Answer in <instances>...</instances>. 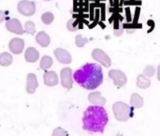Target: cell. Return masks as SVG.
<instances>
[{
	"instance_id": "obj_1",
	"label": "cell",
	"mask_w": 160,
	"mask_h": 136,
	"mask_svg": "<svg viewBox=\"0 0 160 136\" xmlns=\"http://www.w3.org/2000/svg\"><path fill=\"white\" fill-rule=\"evenodd\" d=\"M73 79L82 87L94 90L102 84L103 71L98 64L86 63L74 72Z\"/></svg>"
},
{
	"instance_id": "obj_26",
	"label": "cell",
	"mask_w": 160,
	"mask_h": 136,
	"mask_svg": "<svg viewBox=\"0 0 160 136\" xmlns=\"http://www.w3.org/2000/svg\"><path fill=\"white\" fill-rule=\"evenodd\" d=\"M123 30H124V26L121 24L119 28H117V29H114V32H113V33H114V35H115V36H117V37H120V36L123 34Z\"/></svg>"
},
{
	"instance_id": "obj_3",
	"label": "cell",
	"mask_w": 160,
	"mask_h": 136,
	"mask_svg": "<svg viewBox=\"0 0 160 136\" xmlns=\"http://www.w3.org/2000/svg\"><path fill=\"white\" fill-rule=\"evenodd\" d=\"M112 111L114 118L121 122L128 120L132 114V107L128 106L123 102H117L112 105Z\"/></svg>"
},
{
	"instance_id": "obj_23",
	"label": "cell",
	"mask_w": 160,
	"mask_h": 136,
	"mask_svg": "<svg viewBox=\"0 0 160 136\" xmlns=\"http://www.w3.org/2000/svg\"><path fill=\"white\" fill-rule=\"evenodd\" d=\"M156 73V68L152 65H148L143 70V75L145 77H152Z\"/></svg>"
},
{
	"instance_id": "obj_7",
	"label": "cell",
	"mask_w": 160,
	"mask_h": 136,
	"mask_svg": "<svg viewBox=\"0 0 160 136\" xmlns=\"http://www.w3.org/2000/svg\"><path fill=\"white\" fill-rule=\"evenodd\" d=\"M61 85L67 89H71L73 86V75L70 68H64L60 72Z\"/></svg>"
},
{
	"instance_id": "obj_16",
	"label": "cell",
	"mask_w": 160,
	"mask_h": 136,
	"mask_svg": "<svg viewBox=\"0 0 160 136\" xmlns=\"http://www.w3.org/2000/svg\"><path fill=\"white\" fill-rule=\"evenodd\" d=\"M130 105L132 108H142L143 106V99L138 93H133L130 97Z\"/></svg>"
},
{
	"instance_id": "obj_28",
	"label": "cell",
	"mask_w": 160,
	"mask_h": 136,
	"mask_svg": "<svg viewBox=\"0 0 160 136\" xmlns=\"http://www.w3.org/2000/svg\"><path fill=\"white\" fill-rule=\"evenodd\" d=\"M158 81H160V64L158 68Z\"/></svg>"
},
{
	"instance_id": "obj_22",
	"label": "cell",
	"mask_w": 160,
	"mask_h": 136,
	"mask_svg": "<svg viewBox=\"0 0 160 136\" xmlns=\"http://www.w3.org/2000/svg\"><path fill=\"white\" fill-rule=\"evenodd\" d=\"M88 41H89V39H86V38H83L82 35H77L76 38H75V43H76L77 47H79V48L83 47Z\"/></svg>"
},
{
	"instance_id": "obj_18",
	"label": "cell",
	"mask_w": 160,
	"mask_h": 136,
	"mask_svg": "<svg viewBox=\"0 0 160 136\" xmlns=\"http://www.w3.org/2000/svg\"><path fill=\"white\" fill-rule=\"evenodd\" d=\"M151 86V81L145 77L143 74H141L138 76L137 78V86L142 88V89H145V88H148L149 86Z\"/></svg>"
},
{
	"instance_id": "obj_29",
	"label": "cell",
	"mask_w": 160,
	"mask_h": 136,
	"mask_svg": "<svg viewBox=\"0 0 160 136\" xmlns=\"http://www.w3.org/2000/svg\"><path fill=\"white\" fill-rule=\"evenodd\" d=\"M115 136H124V135H123V134H121V133H117Z\"/></svg>"
},
{
	"instance_id": "obj_21",
	"label": "cell",
	"mask_w": 160,
	"mask_h": 136,
	"mask_svg": "<svg viewBox=\"0 0 160 136\" xmlns=\"http://www.w3.org/2000/svg\"><path fill=\"white\" fill-rule=\"evenodd\" d=\"M54 20V16L52 12L50 11H47V12H44L42 15H41V21L43 24H50L53 22Z\"/></svg>"
},
{
	"instance_id": "obj_20",
	"label": "cell",
	"mask_w": 160,
	"mask_h": 136,
	"mask_svg": "<svg viewBox=\"0 0 160 136\" xmlns=\"http://www.w3.org/2000/svg\"><path fill=\"white\" fill-rule=\"evenodd\" d=\"M24 33L32 35V36L36 34V25H35L34 22L28 21V22L25 23V24H24Z\"/></svg>"
},
{
	"instance_id": "obj_9",
	"label": "cell",
	"mask_w": 160,
	"mask_h": 136,
	"mask_svg": "<svg viewBox=\"0 0 160 136\" xmlns=\"http://www.w3.org/2000/svg\"><path fill=\"white\" fill-rule=\"evenodd\" d=\"M8 48L10 52L14 55H20L23 51L24 48V40L20 38L11 39L8 42Z\"/></svg>"
},
{
	"instance_id": "obj_4",
	"label": "cell",
	"mask_w": 160,
	"mask_h": 136,
	"mask_svg": "<svg viewBox=\"0 0 160 136\" xmlns=\"http://www.w3.org/2000/svg\"><path fill=\"white\" fill-rule=\"evenodd\" d=\"M17 9L19 13H21L23 16H33L37 10L36 3L34 1L29 0H22L18 3Z\"/></svg>"
},
{
	"instance_id": "obj_13",
	"label": "cell",
	"mask_w": 160,
	"mask_h": 136,
	"mask_svg": "<svg viewBox=\"0 0 160 136\" xmlns=\"http://www.w3.org/2000/svg\"><path fill=\"white\" fill-rule=\"evenodd\" d=\"M88 101L92 105L96 106H104L106 103V99L102 97L101 93L99 91H94L88 95Z\"/></svg>"
},
{
	"instance_id": "obj_14",
	"label": "cell",
	"mask_w": 160,
	"mask_h": 136,
	"mask_svg": "<svg viewBox=\"0 0 160 136\" xmlns=\"http://www.w3.org/2000/svg\"><path fill=\"white\" fill-rule=\"evenodd\" d=\"M24 58L28 63H35L39 58L38 51L34 47H28L24 53Z\"/></svg>"
},
{
	"instance_id": "obj_12",
	"label": "cell",
	"mask_w": 160,
	"mask_h": 136,
	"mask_svg": "<svg viewBox=\"0 0 160 136\" xmlns=\"http://www.w3.org/2000/svg\"><path fill=\"white\" fill-rule=\"evenodd\" d=\"M38 86V82L37 76L34 73H28L26 77V92L28 94H33L35 93Z\"/></svg>"
},
{
	"instance_id": "obj_11",
	"label": "cell",
	"mask_w": 160,
	"mask_h": 136,
	"mask_svg": "<svg viewBox=\"0 0 160 136\" xmlns=\"http://www.w3.org/2000/svg\"><path fill=\"white\" fill-rule=\"evenodd\" d=\"M58 75L53 71H47L43 74V82L47 86H55L58 84Z\"/></svg>"
},
{
	"instance_id": "obj_24",
	"label": "cell",
	"mask_w": 160,
	"mask_h": 136,
	"mask_svg": "<svg viewBox=\"0 0 160 136\" xmlns=\"http://www.w3.org/2000/svg\"><path fill=\"white\" fill-rule=\"evenodd\" d=\"M67 28L69 30V31H71V32H74V31H77L78 30V24H77V22H76V20L74 19V18H72V19H70L68 22V24H67Z\"/></svg>"
},
{
	"instance_id": "obj_6",
	"label": "cell",
	"mask_w": 160,
	"mask_h": 136,
	"mask_svg": "<svg viewBox=\"0 0 160 136\" xmlns=\"http://www.w3.org/2000/svg\"><path fill=\"white\" fill-rule=\"evenodd\" d=\"M92 57L96 61H98V63H100L101 65H103L106 68H109L112 65L111 57L101 49H95V50H93Z\"/></svg>"
},
{
	"instance_id": "obj_5",
	"label": "cell",
	"mask_w": 160,
	"mask_h": 136,
	"mask_svg": "<svg viewBox=\"0 0 160 136\" xmlns=\"http://www.w3.org/2000/svg\"><path fill=\"white\" fill-rule=\"evenodd\" d=\"M109 77L113 80V84L117 87H123L128 82L126 74L120 70H111L109 71Z\"/></svg>"
},
{
	"instance_id": "obj_25",
	"label": "cell",
	"mask_w": 160,
	"mask_h": 136,
	"mask_svg": "<svg viewBox=\"0 0 160 136\" xmlns=\"http://www.w3.org/2000/svg\"><path fill=\"white\" fill-rule=\"evenodd\" d=\"M68 132L66 130H64L63 128L61 127H58L56 129H54L52 131V136H68Z\"/></svg>"
},
{
	"instance_id": "obj_10",
	"label": "cell",
	"mask_w": 160,
	"mask_h": 136,
	"mask_svg": "<svg viewBox=\"0 0 160 136\" xmlns=\"http://www.w3.org/2000/svg\"><path fill=\"white\" fill-rule=\"evenodd\" d=\"M54 54V56L55 58L57 59L58 62L62 63V64H69L71 63V55L70 54L65 50V49H62V48H56L53 52Z\"/></svg>"
},
{
	"instance_id": "obj_30",
	"label": "cell",
	"mask_w": 160,
	"mask_h": 136,
	"mask_svg": "<svg viewBox=\"0 0 160 136\" xmlns=\"http://www.w3.org/2000/svg\"><path fill=\"white\" fill-rule=\"evenodd\" d=\"M43 1H52V0H43Z\"/></svg>"
},
{
	"instance_id": "obj_15",
	"label": "cell",
	"mask_w": 160,
	"mask_h": 136,
	"mask_svg": "<svg viewBox=\"0 0 160 136\" xmlns=\"http://www.w3.org/2000/svg\"><path fill=\"white\" fill-rule=\"evenodd\" d=\"M36 41L41 47H48L51 43V38L46 32L39 31L36 36Z\"/></svg>"
},
{
	"instance_id": "obj_17",
	"label": "cell",
	"mask_w": 160,
	"mask_h": 136,
	"mask_svg": "<svg viewBox=\"0 0 160 136\" xmlns=\"http://www.w3.org/2000/svg\"><path fill=\"white\" fill-rule=\"evenodd\" d=\"M12 61H13V57L10 54H8L7 52L0 54V66L8 67V66L11 65Z\"/></svg>"
},
{
	"instance_id": "obj_2",
	"label": "cell",
	"mask_w": 160,
	"mask_h": 136,
	"mask_svg": "<svg viewBox=\"0 0 160 136\" xmlns=\"http://www.w3.org/2000/svg\"><path fill=\"white\" fill-rule=\"evenodd\" d=\"M108 121L109 117L106 110L102 106L92 105L89 106L83 113L82 128L90 133H102L108 124Z\"/></svg>"
},
{
	"instance_id": "obj_8",
	"label": "cell",
	"mask_w": 160,
	"mask_h": 136,
	"mask_svg": "<svg viewBox=\"0 0 160 136\" xmlns=\"http://www.w3.org/2000/svg\"><path fill=\"white\" fill-rule=\"evenodd\" d=\"M6 28L14 34L22 35L24 33V28L22 27L21 22L17 18H11L6 22Z\"/></svg>"
},
{
	"instance_id": "obj_27",
	"label": "cell",
	"mask_w": 160,
	"mask_h": 136,
	"mask_svg": "<svg viewBox=\"0 0 160 136\" xmlns=\"http://www.w3.org/2000/svg\"><path fill=\"white\" fill-rule=\"evenodd\" d=\"M7 18V13L4 10H0V24L4 22Z\"/></svg>"
},
{
	"instance_id": "obj_19",
	"label": "cell",
	"mask_w": 160,
	"mask_h": 136,
	"mask_svg": "<svg viewBox=\"0 0 160 136\" xmlns=\"http://www.w3.org/2000/svg\"><path fill=\"white\" fill-rule=\"evenodd\" d=\"M52 58L50 56V55H44L41 60H40V63H39V67L41 70L43 71H47L48 69H50L52 66Z\"/></svg>"
}]
</instances>
